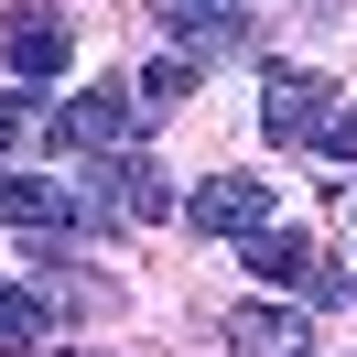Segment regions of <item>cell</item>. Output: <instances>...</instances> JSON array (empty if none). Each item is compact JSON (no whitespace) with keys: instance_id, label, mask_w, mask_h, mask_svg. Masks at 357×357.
<instances>
[{"instance_id":"obj_1","label":"cell","mask_w":357,"mask_h":357,"mask_svg":"<svg viewBox=\"0 0 357 357\" xmlns=\"http://www.w3.org/2000/svg\"><path fill=\"white\" fill-rule=\"evenodd\" d=\"M130 130H141V87H130V76H109V87H87V98H66V109L44 119V141H54V152H76V162L130 152Z\"/></svg>"},{"instance_id":"obj_2","label":"cell","mask_w":357,"mask_h":357,"mask_svg":"<svg viewBox=\"0 0 357 357\" xmlns=\"http://www.w3.org/2000/svg\"><path fill=\"white\" fill-rule=\"evenodd\" d=\"M260 130L282 141V152H314V141L335 130V76H314V66H271V87H260Z\"/></svg>"},{"instance_id":"obj_3","label":"cell","mask_w":357,"mask_h":357,"mask_svg":"<svg viewBox=\"0 0 357 357\" xmlns=\"http://www.w3.org/2000/svg\"><path fill=\"white\" fill-rule=\"evenodd\" d=\"M0 54H11V76H66V54H76V22L54 11V0H0Z\"/></svg>"},{"instance_id":"obj_4","label":"cell","mask_w":357,"mask_h":357,"mask_svg":"<svg viewBox=\"0 0 357 357\" xmlns=\"http://www.w3.org/2000/svg\"><path fill=\"white\" fill-rule=\"evenodd\" d=\"M152 22H162V54H184V66H217V54L249 44L238 0H152Z\"/></svg>"},{"instance_id":"obj_5","label":"cell","mask_w":357,"mask_h":357,"mask_svg":"<svg viewBox=\"0 0 357 357\" xmlns=\"http://www.w3.org/2000/svg\"><path fill=\"white\" fill-rule=\"evenodd\" d=\"M184 227H195V238H260L271 227V184L260 174H206L195 195H184Z\"/></svg>"},{"instance_id":"obj_6","label":"cell","mask_w":357,"mask_h":357,"mask_svg":"<svg viewBox=\"0 0 357 357\" xmlns=\"http://www.w3.org/2000/svg\"><path fill=\"white\" fill-rule=\"evenodd\" d=\"M0 227H22V238H87L76 227V184H44V174H0Z\"/></svg>"},{"instance_id":"obj_7","label":"cell","mask_w":357,"mask_h":357,"mask_svg":"<svg viewBox=\"0 0 357 357\" xmlns=\"http://www.w3.org/2000/svg\"><path fill=\"white\" fill-rule=\"evenodd\" d=\"M217 335H227L238 357H314V325H303L292 303H238Z\"/></svg>"},{"instance_id":"obj_8","label":"cell","mask_w":357,"mask_h":357,"mask_svg":"<svg viewBox=\"0 0 357 357\" xmlns=\"http://www.w3.org/2000/svg\"><path fill=\"white\" fill-rule=\"evenodd\" d=\"M238 249H249V271H260L271 292H314V282H325L314 238H282V227H260V238H238Z\"/></svg>"},{"instance_id":"obj_9","label":"cell","mask_w":357,"mask_h":357,"mask_svg":"<svg viewBox=\"0 0 357 357\" xmlns=\"http://www.w3.org/2000/svg\"><path fill=\"white\" fill-rule=\"evenodd\" d=\"M130 87H141V119H162V109H184V87H195V66H184V54H162V66H141Z\"/></svg>"},{"instance_id":"obj_10","label":"cell","mask_w":357,"mask_h":357,"mask_svg":"<svg viewBox=\"0 0 357 357\" xmlns=\"http://www.w3.org/2000/svg\"><path fill=\"white\" fill-rule=\"evenodd\" d=\"M33 335H44V292L0 282V347H33Z\"/></svg>"},{"instance_id":"obj_11","label":"cell","mask_w":357,"mask_h":357,"mask_svg":"<svg viewBox=\"0 0 357 357\" xmlns=\"http://www.w3.org/2000/svg\"><path fill=\"white\" fill-rule=\"evenodd\" d=\"M33 130V98H11V87H0V162H11V141H22Z\"/></svg>"},{"instance_id":"obj_12","label":"cell","mask_w":357,"mask_h":357,"mask_svg":"<svg viewBox=\"0 0 357 357\" xmlns=\"http://www.w3.org/2000/svg\"><path fill=\"white\" fill-rule=\"evenodd\" d=\"M314 152H325V162H357V109H335V130L314 141Z\"/></svg>"}]
</instances>
